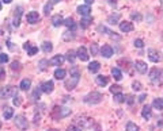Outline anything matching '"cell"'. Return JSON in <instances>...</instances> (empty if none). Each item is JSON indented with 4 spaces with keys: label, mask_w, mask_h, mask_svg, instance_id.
<instances>
[{
    "label": "cell",
    "mask_w": 163,
    "mask_h": 131,
    "mask_svg": "<svg viewBox=\"0 0 163 131\" xmlns=\"http://www.w3.org/2000/svg\"><path fill=\"white\" fill-rule=\"evenodd\" d=\"M53 88H55L53 81H45V83L41 84V91L45 92V93H52L53 92Z\"/></svg>",
    "instance_id": "ba28073f"
},
{
    "label": "cell",
    "mask_w": 163,
    "mask_h": 131,
    "mask_svg": "<svg viewBox=\"0 0 163 131\" xmlns=\"http://www.w3.org/2000/svg\"><path fill=\"white\" fill-rule=\"evenodd\" d=\"M67 60L69 61V62H73V61H75V53H73L72 50H69L67 53Z\"/></svg>",
    "instance_id": "8d00e7d4"
},
{
    "label": "cell",
    "mask_w": 163,
    "mask_h": 131,
    "mask_svg": "<svg viewBox=\"0 0 163 131\" xmlns=\"http://www.w3.org/2000/svg\"><path fill=\"white\" fill-rule=\"evenodd\" d=\"M30 87H31V80L29 79L22 80V83H20V89L22 91H27V89H30Z\"/></svg>",
    "instance_id": "d4e9b609"
},
{
    "label": "cell",
    "mask_w": 163,
    "mask_h": 131,
    "mask_svg": "<svg viewBox=\"0 0 163 131\" xmlns=\"http://www.w3.org/2000/svg\"><path fill=\"white\" fill-rule=\"evenodd\" d=\"M90 51H91L92 56H95L97 53H98V45H97V43H92L91 47H90Z\"/></svg>",
    "instance_id": "ab89813d"
},
{
    "label": "cell",
    "mask_w": 163,
    "mask_h": 131,
    "mask_svg": "<svg viewBox=\"0 0 163 131\" xmlns=\"http://www.w3.org/2000/svg\"><path fill=\"white\" fill-rule=\"evenodd\" d=\"M101 54H102V57H105V58H110V57L113 56V49H112V46H109V45H105V46L101 49Z\"/></svg>",
    "instance_id": "4fadbf2b"
},
{
    "label": "cell",
    "mask_w": 163,
    "mask_h": 131,
    "mask_svg": "<svg viewBox=\"0 0 163 131\" xmlns=\"http://www.w3.org/2000/svg\"><path fill=\"white\" fill-rule=\"evenodd\" d=\"M110 92L114 93V95H117V93H121V87H120V85H112V88H110Z\"/></svg>",
    "instance_id": "d590c367"
},
{
    "label": "cell",
    "mask_w": 163,
    "mask_h": 131,
    "mask_svg": "<svg viewBox=\"0 0 163 131\" xmlns=\"http://www.w3.org/2000/svg\"><path fill=\"white\" fill-rule=\"evenodd\" d=\"M148 58L152 61V62H159V61H162V54L158 50H155V49H150L148 50Z\"/></svg>",
    "instance_id": "52a82bcc"
},
{
    "label": "cell",
    "mask_w": 163,
    "mask_h": 131,
    "mask_svg": "<svg viewBox=\"0 0 163 131\" xmlns=\"http://www.w3.org/2000/svg\"><path fill=\"white\" fill-rule=\"evenodd\" d=\"M99 69H101V64L98 62V61H92V62L88 65V70L91 73H97Z\"/></svg>",
    "instance_id": "7402d4cb"
},
{
    "label": "cell",
    "mask_w": 163,
    "mask_h": 131,
    "mask_svg": "<svg viewBox=\"0 0 163 131\" xmlns=\"http://www.w3.org/2000/svg\"><path fill=\"white\" fill-rule=\"evenodd\" d=\"M64 56H55L53 58L49 61V65H53V66H60V65H63V62H64Z\"/></svg>",
    "instance_id": "8fae6325"
},
{
    "label": "cell",
    "mask_w": 163,
    "mask_h": 131,
    "mask_svg": "<svg viewBox=\"0 0 163 131\" xmlns=\"http://www.w3.org/2000/svg\"><path fill=\"white\" fill-rule=\"evenodd\" d=\"M77 122H79V123L82 124V127L83 129H88L90 126L92 124V120L91 119H87V118H79V119H77Z\"/></svg>",
    "instance_id": "d6986e66"
},
{
    "label": "cell",
    "mask_w": 163,
    "mask_h": 131,
    "mask_svg": "<svg viewBox=\"0 0 163 131\" xmlns=\"http://www.w3.org/2000/svg\"><path fill=\"white\" fill-rule=\"evenodd\" d=\"M15 124H16V127L20 130H26L29 127V122L23 115H18L15 118Z\"/></svg>",
    "instance_id": "8992f818"
},
{
    "label": "cell",
    "mask_w": 163,
    "mask_h": 131,
    "mask_svg": "<svg viewBox=\"0 0 163 131\" xmlns=\"http://www.w3.org/2000/svg\"><path fill=\"white\" fill-rule=\"evenodd\" d=\"M91 23H92V19L90 18V16H86V18H83V19L80 20V26H82V28H87Z\"/></svg>",
    "instance_id": "cb8c5ba5"
},
{
    "label": "cell",
    "mask_w": 163,
    "mask_h": 131,
    "mask_svg": "<svg viewBox=\"0 0 163 131\" xmlns=\"http://www.w3.org/2000/svg\"><path fill=\"white\" fill-rule=\"evenodd\" d=\"M132 88H133V91H140L141 89V83L140 81H133Z\"/></svg>",
    "instance_id": "f35d334b"
},
{
    "label": "cell",
    "mask_w": 163,
    "mask_h": 131,
    "mask_svg": "<svg viewBox=\"0 0 163 131\" xmlns=\"http://www.w3.org/2000/svg\"><path fill=\"white\" fill-rule=\"evenodd\" d=\"M112 76L114 77V80H117V81H120L122 79V73H121L120 69H117V68L112 69Z\"/></svg>",
    "instance_id": "484cf974"
},
{
    "label": "cell",
    "mask_w": 163,
    "mask_h": 131,
    "mask_svg": "<svg viewBox=\"0 0 163 131\" xmlns=\"http://www.w3.org/2000/svg\"><path fill=\"white\" fill-rule=\"evenodd\" d=\"M79 72H77V69L76 68H73L72 70H71V77H69L68 80H65V89H68V91H72L73 88H76V85L77 83H79Z\"/></svg>",
    "instance_id": "6da1fadb"
},
{
    "label": "cell",
    "mask_w": 163,
    "mask_h": 131,
    "mask_svg": "<svg viewBox=\"0 0 163 131\" xmlns=\"http://www.w3.org/2000/svg\"><path fill=\"white\" fill-rule=\"evenodd\" d=\"M11 69H12V70H19V69H20V64L16 62V61H15V62H12L11 64Z\"/></svg>",
    "instance_id": "ee69618b"
},
{
    "label": "cell",
    "mask_w": 163,
    "mask_h": 131,
    "mask_svg": "<svg viewBox=\"0 0 163 131\" xmlns=\"http://www.w3.org/2000/svg\"><path fill=\"white\" fill-rule=\"evenodd\" d=\"M4 77H6V70H4V69H3L2 66H0V81H2V80L4 79Z\"/></svg>",
    "instance_id": "7dc6e473"
},
{
    "label": "cell",
    "mask_w": 163,
    "mask_h": 131,
    "mask_svg": "<svg viewBox=\"0 0 163 131\" xmlns=\"http://www.w3.org/2000/svg\"><path fill=\"white\" fill-rule=\"evenodd\" d=\"M102 99H103V96H102V93H99V92H90L87 96H84V99H83V101L84 103H87V104H98V103H101L102 101Z\"/></svg>",
    "instance_id": "3957f363"
},
{
    "label": "cell",
    "mask_w": 163,
    "mask_h": 131,
    "mask_svg": "<svg viewBox=\"0 0 163 131\" xmlns=\"http://www.w3.org/2000/svg\"><path fill=\"white\" fill-rule=\"evenodd\" d=\"M42 50H44V53H50L53 50L52 43L50 42H44L42 43Z\"/></svg>",
    "instance_id": "f546056e"
},
{
    "label": "cell",
    "mask_w": 163,
    "mask_h": 131,
    "mask_svg": "<svg viewBox=\"0 0 163 131\" xmlns=\"http://www.w3.org/2000/svg\"><path fill=\"white\" fill-rule=\"evenodd\" d=\"M63 39L64 41H72V39H75V34L71 31H65L63 34Z\"/></svg>",
    "instance_id": "1f68e13d"
},
{
    "label": "cell",
    "mask_w": 163,
    "mask_h": 131,
    "mask_svg": "<svg viewBox=\"0 0 163 131\" xmlns=\"http://www.w3.org/2000/svg\"><path fill=\"white\" fill-rule=\"evenodd\" d=\"M109 83V77L106 76H98L97 77V84L99 85V87H105V85H108Z\"/></svg>",
    "instance_id": "603a6c76"
},
{
    "label": "cell",
    "mask_w": 163,
    "mask_h": 131,
    "mask_svg": "<svg viewBox=\"0 0 163 131\" xmlns=\"http://www.w3.org/2000/svg\"><path fill=\"white\" fill-rule=\"evenodd\" d=\"M110 2V4H113V3H116V0H109Z\"/></svg>",
    "instance_id": "9f6ffc18"
},
{
    "label": "cell",
    "mask_w": 163,
    "mask_h": 131,
    "mask_svg": "<svg viewBox=\"0 0 163 131\" xmlns=\"http://www.w3.org/2000/svg\"><path fill=\"white\" fill-rule=\"evenodd\" d=\"M52 7H53V4H52V2L49 3V4H46V6H45V8H44V12H45V15H49V12H50V10H52Z\"/></svg>",
    "instance_id": "60d3db41"
},
{
    "label": "cell",
    "mask_w": 163,
    "mask_h": 131,
    "mask_svg": "<svg viewBox=\"0 0 163 131\" xmlns=\"http://www.w3.org/2000/svg\"><path fill=\"white\" fill-rule=\"evenodd\" d=\"M15 95H16V89L14 87H11V85L4 87L2 91H0V96H2V99H8V97L15 96Z\"/></svg>",
    "instance_id": "5b68a950"
},
{
    "label": "cell",
    "mask_w": 163,
    "mask_h": 131,
    "mask_svg": "<svg viewBox=\"0 0 163 131\" xmlns=\"http://www.w3.org/2000/svg\"><path fill=\"white\" fill-rule=\"evenodd\" d=\"M22 7H16L15 8V18H14V26L18 27L19 26V22H20V15H22Z\"/></svg>",
    "instance_id": "ffe728a7"
},
{
    "label": "cell",
    "mask_w": 163,
    "mask_h": 131,
    "mask_svg": "<svg viewBox=\"0 0 163 131\" xmlns=\"http://www.w3.org/2000/svg\"><path fill=\"white\" fill-rule=\"evenodd\" d=\"M77 12L82 16H90V12H91V7L87 6V4H83V6L77 7Z\"/></svg>",
    "instance_id": "5bb4252c"
},
{
    "label": "cell",
    "mask_w": 163,
    "mask_h": 131,
    "mask_svg": "<svg viewBox=\"0 0 163 131\" xmlns=\"http://www.w3.org/2000/svg\"><path fill=\"white\" fill-rule=\"evenodd\" d=\"M65 75H67V72H65L64 69H56L55 70V77L57 80H63L65 77Z\"/></svg>",
    "instance_id": "4316f807"
},
{
    "label": "cell",
    "mask_w": 163,
    "mask_h": 131,
    "mask_svg": "<svg viewBox=\"0 0 163 131\" xmlns=\"http://www.w3.org/2000/svg\"><path fill=\"white\" fill-rule=\"evenodd\" d=\"M130 18H132L133 20H137V22H141L143 16H141L140 14H139V12H136V14H134V12H133V14H130Z\"/></svg>",
    "instance_id": "74e56055"
},
{
    "label": "cell",
    "mask_w": 163,
    "mask_h": 131,
    "mask_svg": "<svg viewBox=\"0 0 163 131\" xmlns=\"http://www.w3.org/2000/svg\"><path fill=\"white\" fill-rule=\"evenodd\" d=\"M84 2H86V4H87V6H90V4L94 3V0H84Z\"/></svg>",
    "instance_id": "f5cc1de1"
},
{
    "label": "cell",
    "mask_w": 163,
    "mask_h": 131,
    "mask_svg": "<svg viewBox=\"0 0 163 131\" xmlns=\"http://www.w3.org/2000/svg\"><path fill=\"white\" fill-rule=\"evenodd\" d=\"M134 46H136V47H143V46H144V42H143L141 39H136V41H134Z\"/></svg>",
    "instance_id": "f6af8a7d"
},
{
    "label": "cell",
    "mask_w": 163,
    "mask_h": 131,
    "mask_svg": "<svg viewBox=\"0 0 163 131\" xmlns=\"http://www.w3.org/2000/svg\"><path fill=\"white\" fill-rule=\"evenodd\" d=\"M3 2H4V3H6V4H10V3L12 2V0H3Z\"/></svg>",
    "instance_id": "db71d44e"
},
{
    "label": "cell",
    "mask_w": 163,
    "mask_h": 131,
    "mask_svg": "<svg viewBox=\"0 0 163 131\" xmlns=\"http://www.w3.org/2000/svg\"><path fill=\"white\" fill-rule=\"evenodd\" d=\"M118 20H120V14L112 15V16H109V18H108V22H109L110 24H114V23H117Z\"/></svg>",
    "instance_id": "d6a6232c"
},
{
    "label": "cell",
    "mask_w": 163,
    "mask_h": 131,
    "mask_svg": "<svg viewBox=\"0 0 163 131\" xmlns=\"http://www.w3.org/2000/svg\"><path fill=\"white\" fill-rule=\"evenodd\" d=\"M52 24L55 27H60L61 24H64V19H63V16L61 15H55L52 18Z\"/></svg>",
    "instance_id": "ac0fdd59"
},
{
    "label": "cell",
    "mask_w": 163,
    "mask_h": 131,
    "mask_svg": "<svg viewBox=\"0 0 163 131\" xmlns=\"http://www.w3.org/2000/svg\"><path fill=\"white\" fill-rule=\"evenodd\" d=\"M49 65V62H48V61L46 60H42V61H41V62H39V68L41 69H45V68H46V66H45V65Z\"/></svg>",
    "instance_id": "c3c4849f"
},
{
    "label": "cell",
    "mask_w": 163,
    "mask_h": 131,
    "mask_svg": "<svg viewBox=\"0 0 163 131\" xmlns=\"http://www.w3.org/2000/svg\"><path fill=\"white\" fill-rule=\"evenodd\" d=\"M67 131H82V130H80V129H77V127H75V126H69Z\"/></svg>",
    "instance_id": "f907efd6"
},
{
    "label": "cell",
    "mask_w": 163,
    "mask_h": 131,
    "mask_svg": "<svg viewBox=\"0 0 163 131\" xmlns=\"http://www.w3.org/2000/svg\"><path fill=\"white\" fill-rule=\"evenodd\" d=\"M134 68H136V70L139 73H141V75L147 73V64L144 61H136V62H134Z\"/></svg>",
    "instance_id": "7c38bea8"
},
{
    "label": "cell",
    "mask_w": 163,
    "mask_h": 131,
    "mask_svg": "<svg viewBox=\"0 0 163 131\" xmlns=\"http://www.w3.org/2000/svg\"><path fill=\"white\" fill-rule=\"evenodd\" d=\"M0 10H2V3H0Z\"/></svg>",
    "instance_id": "91938a15"
},
{
    "label": "cell",
    "mask_w": 163,
    "mask_h": 131,
    "mask_svg": "<svg viewBox=\"0 0 163 131\" xmlns=\"http://www.w3.org/2000/svg\"><path fill=\"white\" fill-rule=\"evenodd\" d=\"M126 131H139V126L132 123V122H129V123L126 124Z\"/></svg>",
    "instance_id": "836d02e7"
},
{
    "label": "cell",
    "mask_w": 163,
    "mask_h": 131,
    "mask_svg": "<svg viewBox=\"0 0 163 131\" xmlns=\"http://www.w3.org/2000/svg\"><path fill=\"white\" fill-rule=\"evenodd\" d=\"M0 129H2V122H0Z\"/></svg>",
    "instance_id": "680465c9"
},
{
    "label": "cell",
    "mask_w": 163,
    "mask_h": 131,
    "mask_svg": "<svg viewBox=\"0 0 163 131\" xmlns=\"http://www.w3.org/2000/svg\"><path fill=\"white\" fill-rule=\"evenodd\" d=\"M60 0H52V4H56V3H59Z\"/></svg>",
    "instance_id": "11a10c76"
},
{
    "label": "cell",
    "mask_w": 163,
    "mask_h": 131,
    "mask_svg": "<svg viewBox=\"0 0 163 131\" xmlns=\"http://www.w3.org/2000/svg\"><path fill=\"white\" fill-rule=\"evenodd\" d=\"M39 95H41V87H39V88L37 87V89L34 91V93H33V97H34V100L39 99Z\"/></svg>",
    "instance_id": "b9f144b4"
},
{
    "label": "cell",
    "mask_w": 163,
    "mask_h": 131,
    "mask_svg": "<svg viewBox=\"0 0 163 131\" xmlns=\"http://www.w3.org/2000/svg\"><path fill=\"white\" fill-rule=\"evenodd\" d=\"M133 99H134V97L132 95L126 96V103H128V104H133Z\"/></svg>",
    "instance_id": "681fc988"
},
{
    "label": "cell",
    "mask_w": 163,
    "mask_h": 131,
    "mask_svg": "<svg viewBox=\"0 0 163 131\" xmlns=\"http://www.w3.org/2000/svg\"><path fill=\"white\" fill-rule=\"evenodd\" d=\"M23 49L27 51V54H29V56H35L37 53H38V47L31 46L30 43H24V45H23Z\"/></svg>",
    "instance_id": "2e32d148"
},
{
    "label": "cell",
    "mask_w": 163,
    "mask_h": 131,
    "mask_svg": "<svg viewBox=\"0 0 163 131\" xmlns=\"http://www.w3.org/2000/svg\"><path fill=\"white\" fill-rule=\"evenodd\" d=\"M162 4H163V0H162Z\"/></svg>",
    "instance_id": "94428289"
},
{
    "label": "cell",
    "mask_w": 163,
    "mask_h": 131,
    "mask_svg": "<svg viewBox=\"0 0 163 131\" xmlns=\"http://www.w3.org/2000/svg\"><path fill=\"white\" fill-rule=\"evenodd\" d=\"M98 31L99 32H105V34H108V35H110V36H113V38H120V36H117L116 35V32L114 31H112V30H109L108 27H105V26H98Z\"/></svg>",
    "instance_id": "e0dca14e"
},
{
    "label": "cell",
    "mask_w": 163,
    "mask_h": 131,
    "mask_svg": "<svg viewBox=\"0 0 163 131\" xmlns=\"http://www.w3.org/2000/svg\"><path fill=\"white\" fill-rule=\"evenodd\" d=\"M151 115H152V112H151V107L150 105H144L141 109V116L144 118V119H150Z\"/></svg>",
    "instance_id": "44dd1931"
},
{
    "label": "cell",
    "mask_w": 163,
    "mask_h": 131,
    "mask_svg": "<svg viewBox=\"0 0 163 131\" xmlns=\"http://www.w3.org/2000/svg\"><path fill=\"white\" fill-rule=\"evenodd\" d=\"M26 19H27V23L34 24V23H37V22H38V20H39V15H38V12L31 11V12H29V14H27Z\"/></svg>",
    "instance_id": "30bf717a"
},
{
    "label": "cell",
    "mask_w": 163,
    "mask_h": 131,
    "mask_svg": "<svg viewBox=\"0 0 163 131\" xmlns=\"http://www.w3.org/2000/svg\"><path fill=\"white\" fill-rule=\"evenodd\" d=\"M71 114V109L67 108V107H55L52 112V116L55 119H61V118H65Z\"/></svg>",
    "instance_id": "277c9868"
},
{
    "label": "cell",
    "mask_w": 163,
    "mask_h": 131,
    "mask_svg": "<svg viewBox=\"0 0 163 131\" xmlns=\"http://www.w3.org/2000/svg\"><path fill=\"white\" fill-rule=\"evenodd\" d=\"M152 105H154V108H156V109H159V111H162V109H163V99H155Z\"/></svg>",
    "instance_id": "83f0119b"
},
{
    "label": "cell",
    "mask_w": 163,
    "mask_h": 131,
    "mask_svg": "<svg viewBox=\"0 0 163 131\" xmlns=\"http://www.w3.org/2000/svg\"><path fill=\"white\" fill-rule=\"evenodd\" d=\"M114 100H116L117 103H124V101H125V96L122 95V93H117V95H114Z\"/></svg>",
    "instance_id": "e575fe53"
},
{
    "label": "cell",
    "mask_w": 163,
    "mask_h": 131,
    "mask_svg": "<svg viewBox=\"0 0 163 131\" xmlns=\"http://www.w3.org/2000/svg\"><path fill=\"white\" fill-rule=\"evenodd\" d=\"M48 131H57V130H48Z\"/></svg>",
    "instance_id": "6f0895ef"
},
{
    "label": "cell",
    "mask_w": 163,
    "mask_h": 131,
    "mask_svg": "<svg viewBox=\"0 0 163 131\" xmlns=\"http://www.w3.org/2000/svg\"><path fill=\"white\" fill-rule=\"evenodd\" d=\"M144 100H145V93H143V95H140V97H139V101H140V103H143Z\"/></svg>",
    "instance_id": "816d5d0a"
},
{
    "label": "cell",
    "mask_w": 163,
    "mask_h": 131,
    "mask_svg": "<svg viewBox=\"0 0 163 131\" xmlns=\"http://www.w3.org/2000/svg\"><path fill=\"white\" fill-rule=\"evenodd\" d=\"M120 30L122 32H130L133 30V24L130 22H126V20H124V22L120 23Z\"/></svg>",
    "instance_id": "9a60e30c"
},
{
    "label": "cell",
    "mask_w": 163,
    "mask_h": 131,
    "mask_svg": "<svg viewBox=\"0 0 163 131\" xmlns=\"http://www.w3.org/2000/svg\"><path fill=\"white\" fill-rule=\"evenodd\" d=\"M76 56H77V58L82 60V61H88V53H87V49L83 47V46L77 49Z\"/></svg>",
    "instance_id": "9c48e42d"
},
{
    "label": "cell",
    "mask_w": 163,
    "mask_h": 131,
    "mask_svg": "<svg viewBox=\"0 0 163 131\" xmlns=\"http://www.w3.org/2000/svg\"><path fill=\"white\" fill-rule=\"evenodd\" d=\"M12 115H14V109H12L11 107H7L6 109H4V112H3V116L6 118V119H11Z\"/></svg>",
    "instance_id": "f1b7e54d"
},
{
    "label": "cell",
    "mask_w": 163,
    "mask_h": 131,
    "mask_svg": "<svg viewBox=\"0 0 163 131\" xmlns=\"http://www.w3.org/2000/svg\"><path fill=\"white\" fill-rule=\"evenodd\" d=\"M64 24L67 26L68 28H75V22H73V19L69 16V18L67 19H64Z\"/></svg>",
    "instance_id": "4dcf8cb0"
},
{
    "label": "cell",
    "mask_w": 163,
    "mask_h": 131,
    "mask_svg": "<svg viewBox=\"0 0 163 131\" xmlns=\"http://www.w3.org/2000/svg\"><path fill=\"white\" fill-rule=\"evenodd\" d=\"M14 104H15V105H20V97H19L18 95L14 96Z\"/></svg>",
    "instance_id": "bcb514c9"
},
{
    "label": "cell",
    "mask_w": 163,
    "mask_h": 131,
    "mask_svg": "<svg viewBox=\"0 0 163 131\" xmlns=\"http://www.w3.org/2000/svg\"><path fill=\"white\" fill-rule=\"evenodd\" d=\"M150 80L152 81L154 84H156V85L163 84V70H162V69H159V68L151 69V72H150Z\"/></svg>",
    "instance_id": "7a4b0ae2"
},
{
    "label": "cell",
    "mask_w": 163,
    "mask_h": 131,
    "mask_svg": "<svg viewBox=\"0 0 163 131\" xmlns=\"http://www.w3.org/2000/svg\"><path fill=\"white\" fill-rule=\"evenodd\" d=\"M8 62V56L7 54H0V64Z\"/></svg>",
    "instance_id": "7bdbcfd3"
}]
</instances>
